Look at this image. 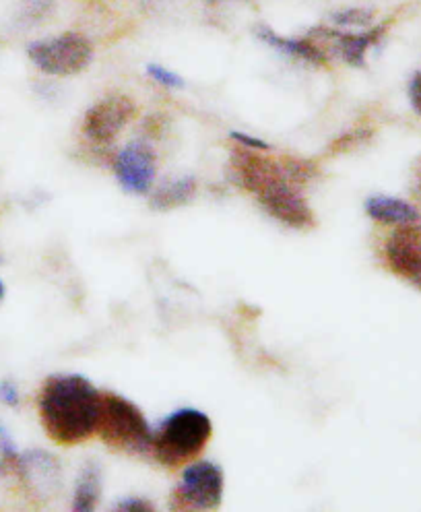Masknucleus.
Returning <instances> with one entry per match:
<instances>
[{
    "label": "nucleus",
    "instance_id": "f257e3e1",
    "mask_svg": "<svg viewBox=\"0 0 421 512\" xmlns=\"http://www.w3.org/2000/svg\"><path fill=\"white\" fill-rule=\"evenodd\" d=\"M230 172L234 182L252 192L261 207L277 221L296 230L314 226L312 209L298 182L287 174L283 162L279 164L277 159L240 147L232 151Z\"/></svg>",
    "mask_w": 421,
    "mask_h": 512
},
{
    "label": "nucleus",
    "instance_id": "f03ea898",
    "mask_svg": "<svg viewBox=\"0 0 421 512\" xmlns=\"http://www.w3.org/2000/svg\"><path fill=\"white\" fill-rule=\"evenodd\" d=\"M38 407L46 434L73 446L97 434L102 393L81 374H54L44 382Z\"/></svg>",
    "mask_w": 421,
    "mask_h": 512
},
{
    "label": "nucleus",
    "instance_id": "7ed1b4c3",
    "mask_svg": "<svg viewBox=\"0 0 421 512\" xmlns=\"http://www.w3.org/2000/svg\"><path fill=\"white\" fill-rule=\"evenodd\" d=\"M211 418L194 407H182L153 430V455L166 467H178L205 451L211 440Z\"/></svg>",
    "mask_w": 421,
    "mask_h": 512
},
{
    "label": "nucleus",
    "instance_id": "20e7f679",
    "mask_svg": "<svg viewBox=\"0 0 421 512\" xmlns=\"http://www.w3.org/2000/svg\"><path fill=\"white\" fill-rule=\"evenodd\" d=\"M97 434L102 440L122 453L147 455L153 451V430L145 413L116 393H102V413Z\"/></svg>",
    "mask_w": 421,
    "mask_h": 512
},
{
    "label": "nucleus",
    "instance_id": "39448f33",
    "mask_svg": "<svg viewBox=\"0 0 421 512\" xmlns=\"http://www.w3.org/2000/svg\"><path fill=\"white\" fill-rule=\"evenodd\" d=\"M27 56L46 75L69 77L85 71L91 58V42L81 34H62L27 46Z\"/></svg>",
    "mask_w": 421,
    "mask_h": 512
},
{
    "label": "nucleus",
    "instance_id": "423d86ee",
    "mask_svg": "<svg viewBox=\"0 0 421 512\" xmlns=\"http://www.w3.org/2000/svg\"><path fill=\"white\" fill-rule=\"evenodd\" d=\"M223 469L213 461L190 463L182 471V482L174 492L172 508L178 510H213L223 500Z\"/></svg>",
    "mask_w": 421,
    "mask_h": 512
},
{
    "label": "nucleus",
    "instance_id": "0eeeda50",
    "mask_svg": "<svg viewBox=\"0 0 421 512\" xmlns=\"http://www.w3.org/2000/svg\"><path fill=\"white\" fill-rule=\"evenodd\" d=\"M137 114V106L122 93L106 95L104 100L93 104L83 118V135L97 145L112 143L124 126Z\"/></svg>",
    "mask_w": 421,
    "mask_h": 512
},
{
    "label": "nucleus",
    "instance_id": "6e6552de",
    "mask_svg": "<svg viewBox=\"0 0 421 512\" xmlns=\"http://www.w3.org/2000/svg\"><path fill=\"white\" fill-rule=\"evenodd\" d=\"M114 174L131 195H147L157 176L155 151L145 141H131L114 159Z\"/></svg>",
    "mask_w": 421,
    "mask_h": 512
},
{
    "label": "nucleus",
    "instance_id": "1a4fd4ad",
    "mask_svg": "<svg viewBox=\"0 0 421 512\" xmlns=\"http://www.w3.org/2000/svg\"><path fill=\"white\" fill-rule=\"evenodd\" d=\"M386 263L391 271L421 290V223L399 226L386 240Z\"/></svg>",
    "mask_w": 421,
    "mask_h": 512
},
{
    "label": "nucleus",
    "instance_id": "9d476101",
    "mask_svg": "<svg viewBox=\"0 0 421 512\" xmlns=\"http://www.w3.org/2000/svg\"><path fill=\"white\" fill-rule=\"evenodd\" d=\"M388 29V23L376 25L370 31H364V34H349V31H333L327 27H314L310 31V36L329 40L335 48V52L347 62L351 67H366V54L372 46H376Z\"/></svg>",
    "mask_w": 421,
    "mask_h": 512
},
{
    "label": "nucleus",
    "instance_id": "9b49d317",
    "mask_svg": "<svg viewBox=\"0 0 421 512\" xmlns=\"http://www.w3.org/2000/svg\"><path fill=\"white\" fill-rule=\"evenodd\" d=\"M366 213L384 226H407V223H417L421 219L411 203L388 195H372L366 201Z\"/></svg>",
    "mask_w": 421,
    "mask_h": 512
},
{
    "label": "nucleus",
    "instance_id": "f8f14e48",
    "mask_svg": "<svg viewBox=\"0 0 421 512\" xmlns=\"http://www.w3.org/2000/svg\"><path fill=\"white\" fill-rule=\"evenodd\" d=\"M256 36L261 38L265 44L271 48L291 56V58H300L310 64H327V54L322 52L312 40H296V38H283L267 25H258L256 27Z\"/></svg>",
    "mask_w": 421,
    "mask_h": 512
},
{
    "label": "nucleus",
    "instance_id": "ddd939ff",
    "mask_svg": "<svg viewBox=\"0 0 421 512\" xmlns=\"http://www.w3.org/2000/svg\"><path fill=\"white\" fill-rule=\"evenodd\" d=\"M102 496V471L97 463H87L77 479V488L73 496V510L91 512Z\"/></svg>",
    "mask_w": 421,
    "mask_h": 512
},
{
    "label": "nucleus",
    "instance_id": "4468645a",
    "mask_svg": "<svg viewBox=\"0 0 421 512\" xmlns=\"http://www.w3.org/2000/svg\"><path fill=\"white\" fill-rule=\"evenodd\" d=\"M194 192H197V180L194 178L186 176V178L170 180L155 190V195L151 197V207L166 211V209L186 205L194 197Z\"/></svg>",
    "mask_w": 421,
    "mask_h": 512
},
{
    "label": "nucleus",
    "instance_id": "2eb2a0df",
    "mask_svg": "<svg viewBox=\"0 0 421 512\" xmlns=\"http://www.w3.org/2000/svg\"><path fill=\"white\" fill-rule=\"evenodd\" d=\"M374 13L370 9H345V11H337L331 15L333 23H337L339 27H364L372 21Z\"/></svg>",
    "mask_w": 421,
    "mask_h": 512
},
{
    "label": "nucleus",
    "instance_id": "dca6fc26",
    "mask_svg": "<svg viewBox=\"0 0 421 512\" xmlns=\"http://www.w3.org/2000/svg\"><path fill=\"white\" fill-rule=\"evenodd\" d=\"M147 75H149L155 83L164 85V87H168V89H180V87H184V79H182L180 75L172 73L170 69L161 67V64H147Z\"/></svg>",
    "mask_w": 421,
    "mask_h": 512
},
{
    "label": "nucleus",
    "instance_id": "f3484780",
    "mask_svg": "<svg viewBox=\"0 0 421 512\" xmlns=\"http://www.w3.org/2000/svg\"><path fill=\"white\" fill-rule=\"evenodd\" d=\"M0 455H3V459L7 463H13V465H17V461L21 457L15 442H13V438H11V434H9V430L3 424H0Z\"/></svg>",
    "mask_w": 421,
    "mask_h": 512
},
{
    "label": "nucleus",
    "instance_id": "a211bd4d",
    "mask_svg": "<svg viewBox=\"0 0 421 512\" xmlns=\"http://www.w3.org/2000/svg\"><path fill=\"white\" fill-rule=\"evenodd\" d=\"M407 93H409V102H411L413 112L421 116V69L413 73V77L409 81V87H407Z\"/></svg>",
    "mask_w": 421,
    "mask_h": 512
},
{
    "label": "nucleus",
    "instance_id": "6ab92c4d",
    "mask_svg": "<svg viewBox=\"0 0 421 512\" xmlns=\"http://www.w3.org/2000/svg\"><path fill=\"white\" fill-rule=\"evenodd\" d=\"M21 401L19 389L13 380H3L0 382V403H5L9 407H17Z\"/></svg>",
    "mask_w": 421,
    "mask_h": 512
},
{
    "label": "nucleus",
    "instance_id": "aec40b11",
    "mask_svg": "<svg viewBox=\"0 0 421 512\" xmlns=\"http://www.w3.org/2000/svg\"><path fill=\"white\" fill-rule=\"evenodd\" d=\"M54 7V0H23L25 17H42Z\"/></svg>",
    "mask_w": 421,
    "mask_h": 512
},
{
    "label": "nucleus",
    "instance_id": "412c9836",
    "mask_svg": "<svg viewBox=\"0 0 421 512\" xmlns=\"http://www.w3.org/2000/svg\"><path fill=\"white\" fill-rule=\"evenodd\" d=\"M232 139L236 141V143H240L242 147H246V149H254V151H269L271 149V145L267 143V141H263V139H256V137H250V135H246V133H232Z\"/></svg>",
    "mask_w": 421,
    "mask_h": 512
},
{
    "label": "nucleus",
    "instance_id": "4be33fe9",
    "mask_svg": "<svg viewBox=\"0 0 421 512\" xmlns=\"http://www.w3.org/2000/svg\"><path fill=\"white\" fill-rule=\"evenodd\" d=\"M114 510H137V512H145V510H153V506L147 502V500H143V498H124V500H120V502H116V506H114Z\"/></svg>",
    "mask_w": 421,
    "mask_h": 512
},
{
    "label": "nucleus",
    "instance_id": "5701e85b",
    "mask_svg": "<svg viewBox=\"0 0 421 512\" xmlns=\"http://www.w3.org/2000/svg\"><path fill=\"white\" fill-rule=\"evenodd\" d=\"M3 298H5V283L0 281V302H3Z\"/></svg>",
    "mask_w": 421,
    "mask_h": 512
},
{
    "label": "nucleus",
    "instance_id": "b1692460",
    "mask_svg": "<svg viewBox=\"0 0 421 512\" xmlns=\"http://www.w3.org/2000/svg\"><path fill=\"white\" fill-rule=\"evenodd\" d=\"M5 467H7V463H5V461H0V471H3Z\"/></svg>",
    "mask_w": 421,
    "mask_h": 512
}]
</instances>
